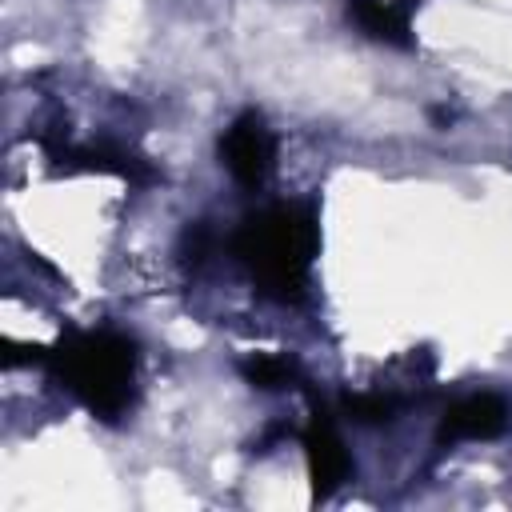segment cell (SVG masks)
<instances>
[{
  "label": "cell",
  "mask_w": 512,
  "mask_h": 512,
  "mask_svg": "<svg viewBox=\"0 0 512 512\" xmlns=\"http://www.w3.org/2000/svg\"><path fill=\"white\" fill-rule=\"evenodd\" d=\"M392 412H396V400L384 396V392H352V396H344V416L356 420V424H384V420H392Z\"/></svg>",
  "instance_id": "8"
},
{
  "label": "cell",
  "mask_w": 512,
  "mask_h": 512,
  "mask_svg": "<svg viewBox=\"0 0 512 512\" xmlns=\"http://www.w3.org/2000/svg\"><path fill=\"white\" fill-rule=\"evenodd\" d=\"M56 380L100 420H120L136 396V344L120 332H68L48 356Z\"/></svg>",
  "instance_id": "2"
},
{
  "label": "cell",
  "mask_w": 512,
  "mask_h": 512,
  "mask_svg": "<svg viewBox=\"0 0 512 512\" xmlns=\"http://www.w3.org/2000/svg\"><path fill=\"white\" fill-rule=\"evenodd\" d=\"M304 460H308V480H312V496L316 500H328L352 472V460H348V448L336 432V420L328 416L324 404H312V416L304 424Z\"/></svg>",
  "instance_id": "4"
},
{
  "label": "cell",
  "mask_w": 512,
  "mask_h": 512,
  "mask_svg": "<svg viewBox=\"0 0 512 512\" xmlns=\"http://www.w3.org/2000/svg\"><path fill=\"white\" fill-rule=\"evenodd\" d=\"M348 16L360 24L364 36H372L380 44H396V48L412 44L408 8L400 0H348Z\"/></svg>",
  "instance_id": "6"
},
{
  "label": "cell",
  "mask_w": 512,
  "mask_h": 512,
  "mask_svg": "<svg viewBox=\"0 0 512 512\" xmlns=\"http://www.w3.org/2000/svg\"><path fill=\"white\" fill-rule=\"evenodd\" d=\"M220 156L244 188H260L276 168V136H272L268 120L252 108L240 112L220 136Z\"/></svg>",
  "instance_id": "3"
},
{
  "label": "cell",
  "mask_w": 512,
  "mask_h": 512,
  "mask_svg": "<svg viewBox=\"0 0 512 512\" xmlns=\"http://www.w3.org/2000/svg\"><path fill=\"white\" fill-rule=\"evenodd\" d=\"M316 244H320L316 216L304 204H272L248 216L232 240L256 288L280 304H296L304 296Z\"/></svg>",
  "instance_id": "1"
},
{
  "label": "cell",
  "mask_w": 512,
  "mask_h": 512,
  "mask_svg": "<svg viewBox=\"0 0 512 512\" xmlns=\"http://www.w3.org/2000/svg\"><path fill=\"white\" fill-rule=\"evenodd\" d=\"M48 356H52V352L40 348V344H12V340H4V352H0L4 368H16V364H44Z\"/></svg>",
  "instance_id": "9"
},
{
  "label": "cell",
  "mask_w": 512,
  "mask_h": 512,
  "mask_svg": "<svg viewBox=\"0 0 512 512\" xmlns=\"http://www.w3.org/2000/svg\"><path fill=\"white\" fill-rule=\"evenodd\" d=\"M244 380L264 388V392H280V388H292L296 384V364L288 356H272V352H260V356H248L240 364Z\"/></svg>",
  "instance_id": "7"
},
{
  "label": "cell",
  "mask_w": 512,
  "mask_h": 512,
  "mask_svg": "<svg viewBox=\"0 0 512 512\" xmlns=\"http://www.w3.org/2000/svg\"><path fill=\"white\" fill-rule=\"evenodd\" d=\"M512 412L504 404V396H492V392H476V396H464L456 404L444 408L440 416V428H436V440L440 444H456V440H496L504 428H508Z\"/></svg>",
  "instance_id": "5"
}]
</instances>
